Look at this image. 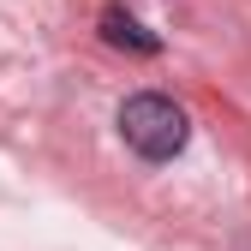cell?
Instances as JSON below:
<instances>
[{"label":"cell","instance_id":"1","mask_svg":"<svg viewBox=\"0 0 251 251\" xmlns=\"http://www.w3.org/2000/svg\"><path fill=\"white\" fill-rule=\"evenodd\" d=\"M120 138L132 144L144 162H168V155L185 150V138H192V126H185V108L155 96V90H144V96H132L120 108Z\"/></svg>","mask_w":251,"mask_h":251},{"label":"cell","instance_id":"2","mask_svg":"<svg viewBox=\"0 0 251 251\" xmlns=\"http://www.w3.org/2000/svg\"><path fill=\"white\" fill-rule=\"evenodd\" d=\"M102 36H108L114 48H132V54H155V48H162L132 12H120V6H102Z\"/></svg>","mask_w":251,"mask_h":251}]
</instances>
